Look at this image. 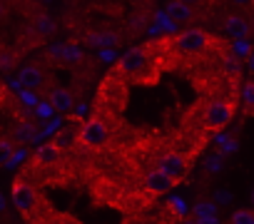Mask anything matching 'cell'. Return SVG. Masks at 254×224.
<instances>
[{
	"label": "cell",
	"instance_id": "cell-16",
	"mask_svg": "<svg viewBox=\"0 0 254 224\" xmlns=\"http://www.w3.org/2000/svg\"><path fill=\"white\" fill-rule=\"evenodd\" d=\"M18 65V53L10 48H0V72H13Z\"/></svg>",
	"mask_w": 254,
	"mask_h": 224
},
{
	"label": "cell",
	"instance_id": "cell-13",
	"mask_svg": "<svg viewBox=\"0 0 254 224\" xmlns=\"http://www.w3.org/2000/svg\"><path fill=\"white\" fill-rule=\"evenodd\" d=\"M165 15L172 20V23H190L194 18V10L190 3H182V0H175V3H167L165 5Z\"/></svg>",
	"mask_w": 254,
	"mask_h": 224
},
{
	"label": "cell",
	"instance_id": "cell-17",
	"mask_svg": "<svg viewBox=\"0 0 254 224\" xmlns=\"http://www.w3.org/2000/svg\"><path fill=\"white\" fill-rule=\"evenodd\" d=\"M242 105H244V115H254V80H247L242 87Z\"/></svg>",
	"mask_w": 254,
	"mask_h": 224
},
{
	"label": "cell",
	"instance_id": "cell-3",
	"mask_svg": "<svg viewBox=\"0 0 254 224\" xmlns=\"http://www.w3.org/2000/svg\"><path fill=\"white\" fill-rule=\"evenodd\" d=\"M217 45V40H214V35H209L207 30H202V28H187V30H182L177 38H175V48H177V53H182V55H204L207 50H212Z\"/></svg>",
	"mask_w": 254,
	"mask_h": 224
},
{
	"label": "cell",
	"instance_id": "cell-11",
	"mask_svg": "<svg viewBox=\"0 0 254 224\" xmlns=\"http://www.w3.org/2000/svg\"><path fill=\"white\" fill-rule=\"evenodd\" d=\"M157 169L165 172V174L172 177V179H180V177L185 174V169H187V160H185L182 155H177V152H170V155H165V157L160 160Z\"/></svg>",
	"mask_w": 254,
	"mask_h": 224
},
{
	"label": "cell",
	"instance_id": "cell-6",
	"mask_svg": "<svg viewBox=\"0 0 254 224\" xmlns=\"http://www.w3.org/2000/svg\"><path fill=\"white\" fill-rule=\"evenodd\" d=\"M28 224H80L75 217L65 214V212H58L45 197L40 199V204L35 207V212L30 217H25Z\"/></svg>",
	"mask_w": 254,
	"mask_h": 224
},
{
	"label": "cell",
	"instance_id": "cell-2",
	"mask_svg": "<svg viewBox=\"0 0 254 224\" xmlns=\"http://www.w3.org/2000/svg\"><path fill=\"white\" fill-rule=\"evenodd\" d=\"M234 112H237V100L232 97H214L207 107H204V127L209 132H217V130H224L232 120H234Z\"/></svg>",
	"mask_w": 254,
	"mask_h": 224
},
{
	"label": "cell",
	"instance_id": "cell-15",
	"mask_svg": "<svg viewBox=\"0 0 254 224\" xmlns=\"http://www.w3.org/2000/svg\"><path fill=\"white\" fill-rule=\"evenodd\" d=\"M207 219H217V207L214 202L202 199L194 204V222H207Z\"/></svg>",
	"mask_w": 254,
	"mask_h": 224
},
{
	"label": "cell",
	"instance_id": "cell-12",
	"mask_svg": "<svg viewBox=\"0 0 254 224\" xmlns=\"http://www.w3.org/2000/svg\"><path fill=\"white\" fill-rule=\"evenodd\" d=\"M175 182L177 179H172V177H167L165 172H160V169H152L150 174H147V192L150 194H165V192H170L172 187H175Z\"/></svg>",
	"mask_w": 254,
	"mask_h": 224
},
{
	"label": "cell",
	"instance_id": "cell-9",
	"mask_svg": "<svg viewBox=\"0 0 254 224\" xmlns=\"http://www.w3.org/2000/svg\"><path fill=\"white\" fill-rule=\"evenodd\" d=\"M48 100H50V105L58 110V112H72V107H75V95L67 90V87H60V85H50L48 87Z\"/></svg>",
	"mask_w": 254,
	"mask_h": 224
},
{
	"label": "cell",
	"instance_id": "cell-5",
	"mask_svg": "<svg viewBox=\"0 0 254 224\" xmlns=\"http://www.w3.org/2000/svg\"><path fill=\"white\" fill-rule=\"evenodd\" d=\"M107 140H110V125H107L100 115H92V117L82 125V130H80V142L87 145V147H92V150L107 145Z\"/></svg>",
	"mask_w": 254,
	"mask_h": 224
},
{
	"label": "cell",
	"instance_id": "cell-21",
	"mask_svg": "<svg viewBox=\"0 0 254 224\" xmlns=\"http://www.w3.org/2000/svg\"><path fill=\"white\" fill-rule=\"evenodd\" d=\"M15 137H18L20 142H30V140H35V125L23 122V125L15 130Z\"/></svg>",
	"mask_w": 254,
	"mask_h": 224
},
{
	"label": "cell",
	"instance_id": "cell-18",
	"mask_svg": "<svg viewBox=\"0 0 254 224\" xmlns=\"http://www.w3.org/2000/svg\"><path fill=\"white\" fill-rule=\"evenodd\" d=\"M15 155V145L8 137H0V165H10Z\"/></svg>",
	"mask_w": 254,
	"mask_h": 224
},
{
	"label": "cell",
	"instance_id": "cell-24",
	"mask_svg": "<svg viewBox=\"0 0 254 224\" xmlns=\"http://www.w3.org/2000/svg\"><path fill=\"white\" fill-rule=\"evenodd\" d=\"M252 199H254V192H252Z\"/></svg>",
	"mask_w": 254,
	"mask_h": 224
},
{
	"label": "cell",
	"instance_id": "cell-14",
	"mask_svg": "<svg viewBox=\"0 0 254 224\" xmlns=\"http://www.w3.org/2000/svg\"><path fill=\"white\" fill-rule=\"evenodd\" d=\"M33 33H35V38H48V35H53V33H55V20H53L50 15H38V18L33 20Z\"/></svg>",
	"mask_w": 254,
	"mask_h": 224
},
{
	"label": "cell",
	"instance_id": "cell-20",
	"mask_svg": "<svg viewBox=\"0 0 254 224\" xmlns=\"http://www.w3.org/2000/svg\"><path fill=\"white\" fill-rule=\"evenodd\" d=\"M80 57H82V50L77 45H72V43L63 45V62H77Z\"/></svg>",
	"mask_w": 254,
	"mask_h": 224
},
{
	"label": "cell",
	"instance_id": "cell-19",
	"mask_svg": "<svg viewBox=\"0 0 254 224\" xmlns=\"http://www.w3.org/2000/svg\"><path fill=\"white\" fill-rule=\"evenodd\" d=\"M229 224H254V209H237L229 217Z\"/></svg>",
	"mask_w": 254,
	"mask_h": 224
},
{
	"label": "cell",
	"instance_id": "cell-25",
	"mask_svg": "<svg viewBox=\"0 0 254 224\" xmlns=\"http://www.w3.org/2000/svg\"><path fill=\"white\" fill-rule=\"evenodd\" d=\"M252 28H254V25H252Z\"/></svg>",
	"mask_w": 254,
	"mask_h": 224
},
{
	"label": "cell",
	"instance_id": "cell-8",
	"mask_svg": "<svg viewBox=\"0 0 254 224\" xmlns=\"http://www.w3.org/2000/svg\"><path fill=\"white\" fill-rule=\"evenodd\" d=\"M20 82L28 87V90H35V92H48V75H45V70L40 67V65H25L23 70H20Z\"/></svg>",
	"mask_w": 254,
	"mask_h": 224
},
{
	"label": "cell",
	"instance_id": "cell-7",
	"mask_svg": "<svg viewBox=\"0 0 254 224\" xmlns=\"http://www.w3.org/2000/svg\"><path fill=\"white\" fill-rule=\"evenodd\" d=\"M60 157H63V150H60L55 142H48V145L38 147L35 157L30 160L28 169H23V172H25V174H30V172H45V169H55V167L60 165Z\"/></svg>",
	"mask_w": 254,
	"mask_h": 224
},
{
	"label": "cell",
	"instance_id": "cell-23",
	"mask_svg": "<svg viewBox=\"0 0 254 224\" xmlns=\"http://www.w3.org/2000/svg\"><path fill=\"white\" fill-rule=\"evenodd\" d=\"M3 207H5V202H3V197H0V212H3Z\"/></svg>",
	"mask_w": 254,
	"mask_h": 224
},
{
	"label": "cell",
	"instance_id": "cell-22",
	"mask_svg": "<svg viewBox=\"0 0 254 224\" xmlns=\"http://www.w3.org/2000/svg\"><path fill=\"white\" fill-rule=\"evenodd\" d=\"M249 72H252V75H254V53H252V55H249Z\"/></svg>",
	"mask_w": 254,
	"mask_h": 224
},
{
	"label": "cell",
	"instance_id": "cell-10",
	"mask_svg": "<svg viewBox=\"0 0 254 224\" xmlns=\"http://www.w3.org/2000/svg\"><path fill=\"white\" fill-rule=\"evenodd\" d=\"M224 33L229 35V38H234V40H247L249 35H252V23L244 18V15H227V20H224Z\"/></svg>",
	"mask_w": 254,
	"mask_h": 224
},
{
	"label": "cell",
	"instance_id": "cell-1",
	"mask_svg": "<svg viewBox=\"0 0 254 224\" xmlns=\"http://www.w3.org/2000/svg\"><path fill=\"white\" fill-rule=\"evenodd\" d=\"M115 72L120 77H127L137 85H152L157 82V67L155 57L150 55L147 48H130L115 65Z\"/></svg>",
	"mask_w": 254,
	"mask_h": 224
},
{
	"label": "cell",
	"instance_id": "cell-4",
	"mask_svg": "<svg viewBox=\"0 0 254 224\" xmlns=\"http://www.w3.org/2000/svg\"><path fill=\"white\" fill-rule=\"evenodd\" d=\"M40 199H43V194L38 192V187L33 184V179H28V177L20 172V174L15 177V182H13V202H15L20 217H23V219L30 217V214L35 212V207L40 204Z\"/></svg>",
	"mask_w": 254,
	"mask_h": 224
}]
</instances>
